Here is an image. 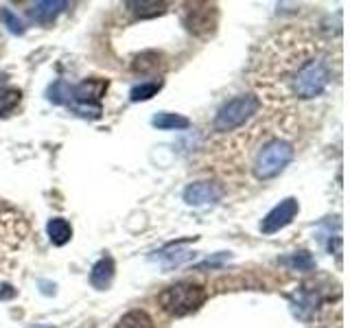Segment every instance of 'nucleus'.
Listing matches in <instances>:
<instances>
[{"label": "nucleus", "mask_w": 350, "mask_h": 328, "mask_svg": "<svg viewBox=\"0 0 350 328\" xmlns=\"http://www.w3.org/2000/svg\"><path fill=\"white\" fill-rule=\"evenodd\" d=\"M206 298H208V291L204 284L182 280L164 289L158 295V302L164 313H169L173 317H186L195 313L197 309H202Z\"/></svg>", "instance_id": "1"}, {"label": "nucleus", "mask_w": 350, "mask_h": 328, "mask_svg": "<svg viewBox=\"0 0 350 328\" xmlns=\"http://www.w3.org/2000/svg\"><path fill=\"white\" fill-rule=\"evenodd\" d=\"M331 83V66L322 57L304 62L291 77V92L298 98H315Z\"/></svg>", "instance_id": "2"}, {"label": "nucleus", "mask_w": 350, "mask_h": 328, "mask_svg": "<svg viewBox=\"0 0 350 328\" xmlns=\"http://www.w3.org/2000/svg\"><path fill=\"white\" fill-rule=\"evenodd\" d=\"M293 160V145L287 140H269L265 147L256 153L254 175L258 180H271L280 175Z\"/></svg>", "instance_id": "3"}, {"label": "nucleus", "mask_w": 350, "mask_h": 328, "mask_svg": "<svg viewBox=\"0 0 350 328\" xmlns=\"http://www.w3.org/2000/svg\"><path fill=\"white\" fill-rule=\"evenodd\" d=\"M107 92V79H85L79 85H72V96L68 107L81 118H101V98Z\"/></svg>", "instance_id": "4"}, {"label": "nucleus", "mask_w": 350, "mask_h": 328, "mask_svg": "<svg viewBox=\"0 0 350 328\" xmlns=\"http://www.w3.org/2000/svg\"><path fill=\"white\" fill-rule=\"evenodd\" d=\"M258 107H260L258 96L241 94V96L232 98V101L221 105V109H219L215 116L213 127H215V131H221V134H226V131H234L237 127L245 125L247 120L258 112Z\"/></svg>", "instance_id": "5"}, {"label": "nucleus", "mask_w": 350, "mask_h": 328, "mask_svg": "<svg viewBox=\"0 0 350 328\" xmlns=\"http://www.w3.org/2000/svg\"><path fill=\"white\" fill-rule=\"evenodd\" d=\"M298 213H300L298 200H293V197H287V200H282L280 204H276L265 217H262L260 232L262 234H276V232H280L282 228H287L293 221Z\"/></svg>", "instance_id": "6"}, {"label": "nucleus", "mask_w": 350, "mask_h": 328, "mask_svg": "<svg viewBox=\"0 0 350 328\" xmlns=\"http://www.w3.org/2000/svg\"><path fill=\"white\" fill-rule=\"evenodd\" d=\"M221 186L215 184V182H195L189 184L184 191V202L189 206H208V204H217L221 200Z\"/></svg>", "instance_id": "7"}, {"label": "nucleus", "mask_w": 350, "mask_h": 328, "mask_svg": "<svg viewBox=\"0 0 350 328\" xmlns=\"http://www.w3.org/2000/svg\"><path fill=\"white\" fill-rule=\"evenodd\" d=\"M320 302H322L320 293L313 291L311 287H306V284H302V287H298L289 295L291 313L295 317H300V320H309L317 306H320Z\"/></svg>", "instance_id": "8"}, {"label": "nucleus", "mask_w": 350, "mask_h": 328, "mask_svg": "<svg viewBox=\"0 0 350 328\" xmlns=\"http://www.w3.org/2000/svg\"><path fill=\"white\" fill-rule=\"evenodd\" d=\"M66 9H68L66 0H40V3L31 5L29 16L33 22H38V25H51V22L57 20V16L64 14Z\"/></svg>", "instance_id": "9"}, {"label": "nucleus", "mask_w": 350, "mask_h": 328, "mask_svg": "<svg viewBox=\"0 0 350 328\" xmlns=\"http://www.w3.org/2000/svg\"><path fill=\"white\" fill-rule=\"evenodd\" d=\"M114 271H116V265H114L112 256L98 258L92 265V271H90V284L98 291H105L114 280Z\"/></svg>", "instance_id": "10"}, {"label": "nucleus", "mask_w": 350, "mask_h": 328, "mask_svg": "<svg viewBox=\"0 0 350 328\" xmlns=\"http://www.w3.org/2000/svg\"><path fill=\"white\" fill-rule=\"evenodd\" d=\"M46 232H49V238H51L53 245L64 247L72 238V226L66 221V219L55 217V219H51V221L46 223Z\"/></svg>", "instance_id": "11"}, {"label": "nucleus", "mask_w": 350, "mask_h": 328, "mask_svg": "<svg viewBox=\"0 0 350 328\" xmlns=\"http://www.w3.org/2000/svg\"><path fill=\"white\" fill-rule=\"evenodd\" d=\"M280 265L289 267L291 271H313L315 269V258L311 251L300 249V251H291V254L280 258Z\"/></svg>", "instance_id": "12"}, {"label": "nucleus", "mask_w": 350, "mask_h": 328, "mask_svg": "<svg viewBox=\"0 0 350 328\" xmlns=\"http://www.w3.org/2000/svg\"><path fill=\"white\" fill-rule=\"evenodd\" d=\"M195 254H191L189 249H182L180 245H169L167 249L156 251V256H151V260L162 262L164 267H175V265H182L184 260H189Z\"/></svg>", "instance_id": "13"}, {"label": "nucleus", "mask_w": 350, "mask_h": 328, "mask_svg": "<svg viewBox=\"0 0 350 328\" xmlns=\"http://www.w3.org/2000/svg\"><path fill=\"white\" fill-rule=\"evenodd\" d=\"M151 125L158 129H189L191 120L182 116V114H173V112H158L156 116L151 118Z\"/></svg>", "instance_id": "14"}, {"label": "nucleus", "mask_w": 350, "mask_h": 328, "mask_svg": "<svg viewBox=\"0 0 350 328\" xmlns=\"http://www.w3.org/2000/svg\"><path fill=\"white\" fill-rule=\"evenodd\" d=\"M116 328H156V324H153L151 315L147 311L134 309V311H129L120 317Z\"/></svg>", "instance_id": "15"}, {"label": "nucleus", "mask_w": 350, "mask_h": 328, "mask_svg": "<svg viewBox=\"0 0 350 328\" xmlns=\"http://www.w3.org/2000/svg\"><path fill=\"white\" fill-rule=\"evenodd\" d=\"M46 96H49V101L53 105H66V107H68L70 96H72V85L68 81H64V79H57L55 83L49 85Z\"/></svg>", "instance_id": "16"}, {"label": "nucleus", "mask_w": 350, "mask_h": 328, "mask_svg": "<svg viewBox=\"0 0 350 328\" xmlns=\"http://www.w3.org/2000/svg\"><path fill=\"white\" fill-rule=\"evenodd\" d=\"M162 87V81H145V83H138L131 87L129 92V101L131 103H140V101H149V98H153Z\"/></svg>", "instance_id": "17"}, {"label": "nucleus", "mask_w": 350, "mask_h": 328, "mask_svg": "<svg viewBox=\"0 0 350 328\" xmlns=\"http://www.w3.org/2000/svg\"><path fill=\"white\" fill-rule=\"evenodd\" d=\"M127 7L134 11L136 18H156V16H162L167 5L164 3H127Z\"/></svg>", "instance_id": "18"}, {"label": "nucleus", "mask_w": 350, "mask_h": 328, "mask_svg": "<svg viewBox=\"0 0 350 328\" xmlns=\"http://www.w3.org/2000/svg\"><path fill=\"white\" fill-rule=\"evenodd\" d=\"M22 101V92L16 87H9V90L0 92V116H9Z\"/></svg>", "instance_id": "19"}, {"label": "nucleus", "mask_w": 350, "mask_h": 328, "mask_svg": "<svg viewBox=\"0 0 350 328\" xmlns=\"http://www.w3.org/2000/svg\"><path fill=\"white\" fill-rule=\"evenodd\" d=\"M0 18H3V22H5V27L9 29V33H14V36H25V31H27L25 22H22L11 9H7V7L0 9Z\"/></svg>", "instance_id": "20"}, {"label": "nucleus", "mask_w": 350, "mask_h": 328, "mask_svg": "<svg viewBox=\"0 0 350 328\" xmlns=\"http://www.w3.org/2000/svg\"><path fill=\"white\" fill-rule=\"evenodd\" d=\"M16 295V291L11 289V284H5L3 287V291H0V300H7V298H14Z\"/></svg>", "instance_id": "21"}, {"label": "nucleus", "mask_w": 350, "mask_h": 328, "mask_svg": "<svg viewBox=\"0 0 350 328\" xmlns=\"http://www.w3.org/2000/svg\"><path fill=\"white\" fill-rule=\"evenodd\" d=\"M5 79H7V77H5V74H0V85H3V83H5Z\"/></svg>", "instance_id": "22"}]
</instances>
